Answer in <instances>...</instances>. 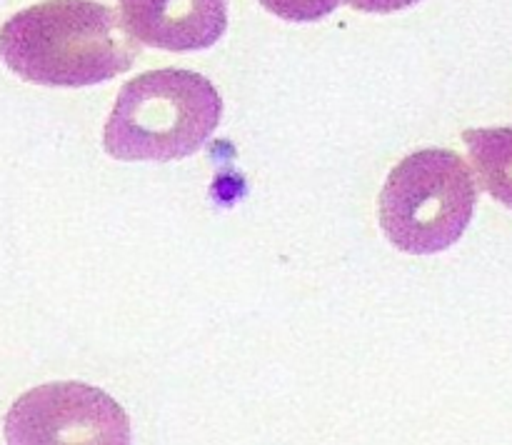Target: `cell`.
<instances>
[{
	"instance_id": "7",
	"label": "cell",
	"mask_w": 512,
	"mask_h": 445,
	"mask_svg": "<svg viewBox=\"0 0 512 445\" xmlns=\"http://www.w3.org/2000/svg\"><path fill=\"white\" fill-rule=\"evenodd\" d=\"M258 3L268 13L290 20V23H315V20H323L335 13L345 0H258Z\"/></svg>"
},
{
	"instance_id": "1",
	"label": "cell",
	"mask_w": 512,
	"mask_h": 445,
	"mask_svg": "<svg viewBox=\"0 0 512 445\" xmlns=\"http://www.w3.org/2000/svg\"><path fill=\"white\" fill-rule=\"evenodd\" d=\"M138 43L113 8L95 0L30 5L0 28V60L25 83L85 88L130 70Z\"/></svg>"
},
{
	"instance_id": "6",
	"label": "cell",
	"mask_w": 512,
	"mask_h": 445,
	"mask_svg": "<svg viewBox=\"0 0 512 445\" xmlns=\"http://www.w3.org/2000/svg\"><path fill=\"white\" fill-rule=\"evenodd\" d=\"M463 140L483 188L512 210V128H473Z\"/></svg>"
},
{
	"instance_id": "4",
	"label": "cell",
	"mask_w": 512,
	"mask_h": 445,
	"mask_svg": "<svg viewBox=\"0 0 512 445\" xmlns=\"http://www.w3.org/2000/svg\"><path fill=\"white\" fill-rule=\"evenodd\" d=\"M10 445H125V410L103 390L85 383H48L28 390L5 415Z\"/></svg>"
},
{
	"instance_id": "5",
	"label": "cell",
	"mask_w": 512,
	"mask_h": 445,
	"mask_svg": "<svg viewBox=\"0 0 512 445\" xmlns=\"http://www.w3.org/2000/svg\"><path fill=\"white\" fill-rule=\"evenodd\" d=\"M120 18L148 48L195 53L225 35L228 0H120Z\"/></svg>"
},
{
	"instance_id": "8",
	"label": "cell",
	"mask_w": 512,
	"mask_h": 445,
	"mask_svg": "<svg viewBox=\"0 0 512 445\" xmlns=\"http://www.w3.org/2000/svg\"><path fill=\"white\" fill-rule=\"evenodd\" d=\"M350 8L360 10V13H375V15H388L398 13V10L410 8V5L420 3V0H345Z\"/></svg>"
},
{
	"instance_id": "3",
	"label": "cell",
	"mask_w": 512,
	"mask_h": 445,
	"mask_svg": "<svg viewBox=\"0 0 512 445\" xmlns=\"http://www.w3.org/2000/svg\"><path fill=\"white\" fill-rule=\"evenodd\" d=\"M475 203L478 185L458 153L418 150L390 170L380 190V228L403 253L438 255L463 238Z\"/></svg>"
},
{
	"instance_id": "2",
	"label": "cell",
	"mask_w": 512,
	"mask_h": 445,
	"mask_svg": "<svg viewBox=\"0 0 512 445\" xmlns=\"http://www.w3.org/2000/svg\"><path fill=\"white\" fill-rule=\"evenodd\" d=\"M223 118V98L205 75L160 68L120 88L103 133L118 160H183L198 153Z\"/></svg>"
}]
</instances>
